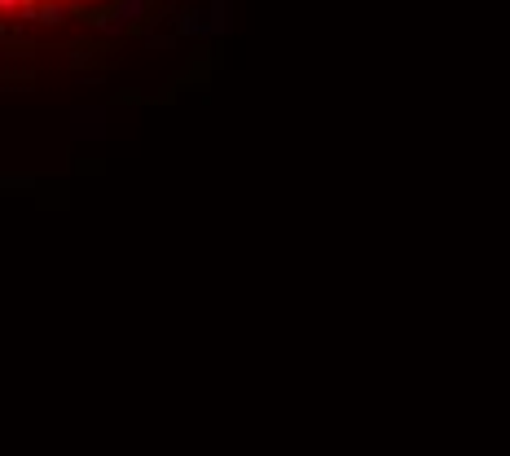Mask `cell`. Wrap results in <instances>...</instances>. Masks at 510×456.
Segmentation results:
<instances>
[{"label":"cell","mask_w":510,"mask_h":456,"mask_svg":"<svg viewBox=\"0 0 510 456\" xmlns=\"http://www.w3.org/2000/svg\"><path fill=\"white\" fill-rule=\"evenodd\" d=\"M97 0H0V32L18 27H62L70 14L88 9Z\"/></svg>","instance_id":"6da1fadb"}]
</instances>
